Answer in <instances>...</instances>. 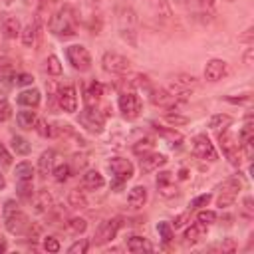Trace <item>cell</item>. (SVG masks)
<instances>
[{
  "label": "cell",
  "mask_w": 254,
  "mask_h": 254,
  "mask_svg": "<svg viewBox=\"0 0 254 254\" xmlns=\"http://www.w3.org/2000/svg\"><path fill=\"white\" fill-rule=\"evenodd\" d=\"M50 32L58 38H71L75 36V28H77V16L73 12L71 6H64L60 8L52 18H50V24H48Z\"/></svg>",
  "instance_id": "obj_1"
},
{
  "label": "cell",
  "mask_w": 254,
  "mask_h": 254,
  "mask_svg": "<svg viewBox=\"0 0 254 254\" xmlns=\"http://www.w3.org/2000/svg\"><path fill=\"white\" fill-rule=\"evenodd\" d=\"M2 216H4V226L10 234H26L30 220L24 214V210L20 208V204L16 200H6L4 208H2Z\"/></svg>",
  "instance_id": "obj_2"
},
{
  "label": "cell",
  "mask_w": 254,
  "mask_h": 254,
  "mask_svg": "<svg viewBox=\"0 0 254 254\" xmlns=\"http://www.w3.org/2000/svg\"><path fill=\"white\" fill-rule=\"evenodd\" d=\"M137 14L133 8H121L117 12V28H119V36L129 44V46H137Z\"/></svg>",
  "instance_id": "obj_3"
},
{
  "label": "cell",
  "mask_w": 254,
  "mask_h": 254,
  "mask_svg": "<svg viewBox=\"0 0 254 254\" xmlns=\"http://www.w3.org/2000/svg\"><path fill=\"white\" fill-rule=\"evenodd\" d=\"M65 56H67V62L71 64V67L77 69V71H87L91 67V56H89L87 48H83L81 44L67 46Z\"/></svg>",
  "instance_id": "obj_4"
},
{
  "label": "cell",
  "mask_w": 254,
  "mask_h": 254,
  "mask_svg": "<svg viewBox=\"0 0 254 254\" xmlns=\"http://www.w3.org/2000/svg\"><path fill=\"white\" fill-rule=\"evenodd\" d=\"M101 67L107 71V73H117V75H123L131 69V62L117 54V52H105L103 58H101Z\"/></svg>",
  "instance_id": "obj_5"
},
{
  "label": "cell",
  "mask_w": 254,
  "mask_h": 254,
  "mask_svg": "<svg viewBox=\"0 0 254 254\" xmlns=\"http://www.w3.org/2000/svg\"><path fill=\"white\" fill-rule=\"evenodd\" d=\"M119 111L129 121L137 119L141 115V99L133 91H123L119 95Z\"/></svg>",
  "instance_id": "obj_6"
},
{
  "label": "cell",
  "mask_w": 254,
  "mask_h": 254,
  "mask_svg": "<svg viewBox=\"0 0 254 254\" xmlns=\"http://www.w3.org/2000/svg\"><path fill=\"white\" fill-rule=\"evenodd\" d=\"M192 153L202 161H210V163L216 161V149L204 133H198L192 137Z\"/></svg>",
  "instance_id": "obj_7"
},
{
  "label": "cell",
  "mask_w": 254,
  "mask_h": 254,
  "mask_svg": "<svg viewBox=\"0 0 254 254\" xmlns=\"http://www.w3.org/2000/svg\"><path fill=\"white\" fill-rule=\"evenodd\" d=\"M123 226V220L121 218H109L105 222L99 224V228L95 230V236H93V242L95 244H107L111 242L115 236H117V230Z\"/></svg>",
  "instance_id": "obj_8"
},
{
  "label": "cell",
  "mask_w": 254,
  "mask_h": 254,
  "mask_svg": "<svg viewBox=\"0 0 254 254\" xmlns=\"http://www.w3.org/2000/svg\"><path fill=\"white\" fill-rule=\"evenodd\" d=\"M56 99H58V105L65 111V113H73L77 111V95H75V87L73 85H62L58 87L56 91Z\"/></svg>",
  "instance_id": "obj_9"
},
{
  "label": "cell",
  "mask_w": 254,
  "mask_h": 254,
  "mask_svg": "<svg viewBox=\"0 0 254 254\" xmlns=\"http://www.w3.org/2000/svg\"><path fill=\"white\" fill-rule=\"evenodd\" d=\"M238 190H240V181L238 179H228L224 181V185L220 187V194L216 198V204L220 208H228L230 204H234L236 196H238Z\"/></svg>",
  "instance_id": "obj_10"
},
{
  "label": "cell",
  "mask_w": 254,
  "mask_h": 254,
  "mask_svg": "<svg viewBox=\"0 0 254 254\" xmlns=\"http://www.w3.org/2000/svg\"><path fill=\"white\" fill-rule=\"evenodd\" d=\"M79 125L85 127L87 131L91 133H101L103 131V115L99 111H95L93 107H85L81 113H79Z\"/></svg>",
  "instance_id": "obj_11"
},
{
  "label": "cell",
  "mask_w": 254,
  "mask_h": 254,
  "mask_svg": "<svg viewBox=\"0 0 254 254\" xmlns=\"http://www.w3.org/2000/svg\"><path fill=\"white\" fill-rule=\"evenodd\" d=\"M109 171H111V175L115 177V181H121V183H125V181H129L131 177H133V163L129 161V159H123V157H113L111 161H109Z\"/></svg>",
  "instance_id": "obj_12"
},
{
  "label": "cell",
  "mask_w": 254,
  "mask_h": 254,
  "mask_svg": "<svg viewBox=\"0 0 254 254\" xmlns=\"http://www.w3.org/2000/svg\"><path fill=\"white\" fill-rule=\"evenodd\" d=\"M149 97L155 105L159 107H165V109H177L181 99L177 95H173L169 89H163V87H157V89H151L149 91Z\"/></svg>",
  "instance_id": "obj_13"
},
{
  "label": "cell",
  "mask_w": 254,
  "mask_h": 254,
  "mask_svg": "<svg viewBox=\"0 0 254 254\" xmlns=\"http://www.w3.org/2000/svg\"><path fill=\"white\" fill-rule=\"evenodd\" d=\"M226 75V62L224 60H218V58H212L206 62L204 65V79L206 81H218Z\"/></svg>",
  "instance_id": "obj_14"
},
{
  "label": "cell",
  "mask_w": 254,
  "mask_h": 254,
  "mask_svg": "<svg viewBox=\"0 0 254 254\" xmlns=\"http://www.w3.org/2000/svg\"><path fill=\"white\" fill-rule=\"evenodd\" d=\"M167 163V157L163 155V153H145V155H141V171L143 173H153V171H157L159 167H163Z\"/></svg>",
  "instance_id": "obj_15"
},
{
  "label": "cell",
  "mask_w": 254,
  "mask_h": 254,
  "mask_svg": "<svg viewBox=\"0 0 254 254\" xmlns=\"http://www.w3.org/2000/svg\"><path fill=\"white\" fill-rule=\"evenodd\" d=\"M40 99H42V95H40V91H38L36 87L24 89V91H20L18 97H16V101H18L20 105H24V107H32V109L40 105Z\"/></svg>",
  "instance_id": "obj_16"
},
{
  "label": "cell",
  "mask_w": 254,
  "mask_h": 254,
  "mask_svg": "<svg viewBox=\"0 0 254 254\" xmlns=\"http://www.w3.org/2000/svg\"><path fill=\"white\" fill-rule=\"evenodd\" d=\"M81 183H83V187H85V189H89V190H97V189H101V187L105 185L103 175H101L99 171H95V169L85 171V173H83V177H81Z\"/></svg>",
  "instance_id": "obj_17"
},
{
  "label": "cell",
  "mask_w": 254,
  "mask_h": 254,
  "mask_svg": "<svg viewBox=\"0 0 254 254\" xmlns=\"http://www.w3.org/2000/svg\"><path fill=\"white\" fill-rule=\"evenodd\" d=\"M52 206H54V200H52V194L46 189H42L34 194V210L36 212H50Z\"/></svg>",
  "instance_id": "obj_18"
},
{
  "label": "cell",
  "mask_w": 254,
  "mask_h": 254,
  "mask_svg": "<svg viewBox=\"0 0 254 254\" xmlns=\"http://www.w3.org/2000/svg\"><path fill=\"white\" fill-rule=\"evenodd\" d=\"M204 236H206V224H202V222H194L185 230V242L187 244H196Z\"/></svg>",
  "instance_id": "obj_19"
},
{
  "label": "cell",
  "mask_w": 254,
  "mask_h": 254,
  "mask_svg": "<svg viewBox=\"0 0 254 254\" xmlns=\"http://www.w3.org/2000/svg\"><path fill=\"white\" fill-rule=\"evenodd\" d=\"M127 202H129L131 208H141V206L147 202V189L141 187V185L133 187V189L129 190V194H127Z\"/></svg>",
  "instance_id": "obj_20"
},
{
  "label": "cell",
  "mask_w": 254,
  "mask_h": 254,
  "mask_svg": "<svg viewBox=\"0 0 254 254\" xmlns=\"http://www.w3.org/2000/svg\"><path fill=\"white\" fill-rule=\"evenodd\" d=\"M2 32H4V36L6 38H16V36H20V32H22V28H20V22H18V18H14V16H4V20H2Z\"/></svg>",
  "instance_id": "obj_21"
},
{
  "label": "cell",
  "mask_w": 254,
  "mask_h": 254,
  "mask_svg": "<svg viewBox=\"0 0 254 254\" xmlns=\"http://www.w3.org/2000/svg\"><path fill=\"white\" fill-rule=\"evenodd\" d=\"M54 159H56V153L50 149V151H44L38 159V171H40V177H48L52 173V167H54Z\"/></svg>",
  "instance_id": "obj_22"
},
{
  "label": "cell",
  "mask_w": 254,
  "mask_h": 254,
  "mask_svg": "<svg viewBox=\"0 0 254 254\" xmlns=\"http://www.w3.org/2000/svg\"><path fill=\"white\" fill-rule=\"evenodd\" d=\"M16 121H18V125H20L22 129H34V127H36V121H38V115H36V111H32V107H30V109L18 111V113H16Z\"/></svg>",
  "instance_id": "obj_23"
},
{
  "label": "cell",
  "mask_w": 254,
  "mask_h": 254,
  "mask_svg": "<svg viewBox=\"0 0 254 254\" xmlns=\"http://www.w3.org/2000/svg\"><path fill=\"white\" fill-rule=\"evenodd\" d=\"M65 232L67 234H73V236H79V234H83L85 232V228H87V222H85V218H79V216H73V218H67L65 220Z\"/></svg>",
  "instance_id": "obj_24"
},
{
  "label": "cell",
  "mask_w": 254,
  "mask_h": 254,
  "mask_svg": "<svg viewBox=\"0 0 254 254\" xmlns=\"http://www.w3.org/2000/svg\"><path fill=\"white\" fill-rule=\"evenodd\" d=\"M232 115H226V113H216V115H212L210 117V121H208V127L210 129H216V131H224V129H228L230 125H232Z\"/></svg>",
  "instance_id": "obj_25"
},
{
  "label": "cell",
  "mask_w": 254,
  "mask_h": 254,
  "mask_svg": "<svg viewBox=\"0 0 254 254\" xmlns=\"http://www.w3.org/2000/svg\"><path fill=\"white\" fill-rule=\"evenodd\" d=\"M127 250H131V252H143V250H153V246L143 236H129L127 238Z\"/></svg>",
  "instance_id": "obj_26"
},
{
  "label": "cell",
  "mask_w": 254,
  "mask_h": 254,
  "mask_svg": "<svg viewBox=\"0 0 254 254\" xmlns=\"http://www.w3.org/2000/svg\"><path fill=\"white\" fill-rule=\"evenodd\" d=\"M101 93H103V85H101L99 81H93V83L87 87V91H85V103H87V107H93V105L99 101Z\"/></svg>",
  "instance_id": "obj_27"
},
{
  "label": "cell",
  "mask_w": 254,
  "mask_h": 254,
  "mask_svg": "<svg viewBox=\"0 0 254 254\" xmlns=\"http://www.w3.org/2000/svg\"><path fill=\"white\" fill-rule=\"evenodd\" d=\"M14 177H16V181H32L34 179V167L28 161H22L16 165Z\"/></svg>",
  "instance_id": "obj_28"
},
{
  "label": "cell",
  "mask_w": 254,
  "mask_h": 254,
  "mask_svg": "<svg viewBox=\"0 0 254 254\" xmlns=\"http://www.w3.org/2000/svg\"><path fill=\"white\" fill-rule=\"evenodd\" d=\"M67 204H69L71 208H87V198H85L83 190H79V189L69 190V194H67Z\"/></svg>",
  "instance_id": "obj_29"
},
{
  "label": "cell",
  "mask_w": 254,
  "mask_h": 254,
  "mask_svg": "<svg viewBox=\"0 0 254 254\" xmlns=\"http://www.w3.org/2000/svg\"><path fill=\"white\" fill-rule=\"evenodd\" d=\"M10 145H12V149H14L16 155H28L32 151V145L28 143V139H24L20 135H14L12 141H10Z\"/></svg>",
  "instance_id": "obj_30"
},
{
  "label": "cell",
  "mask_w": 254,
  "mask_h": 254,
  "mask_svg": "<svg viewBox=\"0 0 254 254\" xmlns=\"http://www.w3.org/2000/svg\"><path fill=\"white\" fill-rule=\"evenodd\" d=\"M38 28H36V24H28V26H24L22 28V32H20V38H22V44L24 46H34V42H36V32Z\"/></svg>",
  "instance_id": "obj_31"
},
{
  "label": "cell",
  "mask_w": 254,
  "mask_h": 254,
  "mask_svg": "<svg viewBox=\"0 0 254 254\" xmlns=\"http://www.w3.org/2000/svg\"><path fill=\"white\" fill-rule=\"evenodd\" d=\"M173 81H175L177 85L185 87V89H189V87H198L196 77H194V75H189V73H177V75H173Z\"/></svg>",
  "instance_id": "obj_32"
},
{
  "label": "cell",
  "mask_w": 254,
  "mask_h": 254,
  "mask_svg": "<svg viewBox=\"0 0 254 254\" xmlns=\"http://www.w3.org/2000/svg\"><path fill=\"white\" fill-rule=\"evenodd\" d=\"M157 232H159V238H161L165 244H169V242L175 238L173 226H171L169 222H159V224H157Z\"/></svg>",
  "instance_id": "obj_33"
},
{
  "label": "cell",
  "mask_w": 254,
  "mask_h": 254,
  "mask_svg": "<svg viewBox=\"0 0 254 254\" xmlns=\"http://www.w3.org/2000/svg\"><path fill=\"white\" fill-rule=\"evenodd\" d=\"M155 129H157L163 137H167V139L171 141V145H173V147H179V145H181L183 135H181L179 131H175V129H163V127H161V129H159V127H155Z\"/></svg>",
  "instance_id": "obj_34"
},
{
  "label": "cell",
  "mask_w": 254,
  "mask_h": 254,
  "mask_svg": "<svg viewBox=\"0 0 254 254\" xmlns=\"http://www.w3.org/2000/svg\"><path fill=\"white\" fill-rule=\"evenodd\" d=\"M153 145H155V141L151 137H145V139H141V141H137L133 145V153L135 155H145V153H149L153 149Z\"/></svg>",
  "instance_id": "obj_35"
},
{
  "label": "cell",
  "mask_w": 254,
  "mask_h": 254,
  "mask_svg": "<svg viewBox=\"0 0 254 254\" xmlns=\"http://www.w3.org/2000/svg\"><path fill=\"white\" fill-rule=\"evenodd\" d=\"M52 173H54V179H56L58 183H65V181L71 177V169H69V165H65V163H64V165H58Z\"/></svg>",
  "instance_id": "obj_36"
},
{
  "label": "cell",
  "mask_w": 254,
  "mask_h": 254,
  "mask_svg": "<svg viewBox=\"0 0 254 254\" xmlns=\"http://www.w3.org/2000/svg\"><path fill=\"white\" fill-rule=\"evenodd\" d=\"M46 67H48V73L50 75H62V64H60L58 56H50L46 60Z\"/></svg>",
  "instance_id": "obj_37"
},
{
  "label": "cell",
  "mask_w": 254,
  "mask_h": 254,
  "mask_svg": "<svg viewBox=\"0 0 254 254\" xmlns=\"http://www.w3.org/2000/svg\"><path fill=\"white\" fill-rule=\"evenodd\" d=\"M87 250H89V240H85V238H79L77 242H73V244L67 248L69 254H85Z\"/></svg>",
  "instance_id": "obj_38"
},
{
  "label": "cell",
  "mask_w": 254,
  "mask_h": 254,
  "mask_svg": "<svg viewBox=\"0 0 254 254\" xmlns=\"http://www.w3.org/2000/svg\"><path fill=\"white\" fill-rule=\"evenodd\" d=\"M34 129H36V131H38V135H42V137H52V135H54L52 125H50L46 119H38Z\"/></svg>",
  "instance_id": "obj_39"
},
{
  "label": "cell",
  "mask_w": 254,
  "mask_h": 254,
  "mask_svg": "<svg viewBox=\"0 0 254 254\" xmlns=\"http://www.w3.org/2000/svg\"><path fill=\"white\" fill-rule=\"evenodd\" d=\"M196 220L208 226V224L216 222V212H214V210H198V214H196Z\"/></svg>",
  "instance_id": "obj_40"
},
{
  "label": "cell",
  "mask_w": 254,
  "mask_h": 254,
  "mask_svg": "<svg viewBox=\"0 0 254 254\" xmlns=\"http://www.w3.org/2000/svg\"><path fill=\"white\" fill-rule=\"evenodd\" d=\"M16 183H18V194L20 196H24V198L32 196V190H34L32 181H16Z\"/></svg>",
  "instance_id": "obj_41"
},
{
  "label": "cell",
  "mask_w": 254,
  "mask_h": 254,
  "mask_svg": "<svg viewBox=\"0 0 254 254\" xmlns=\"http://www.w3.org/2000/svg\"><path fill=\"white\" fill-rule=\"evenodd\" d=\"M165 121L171 123V125H187L189 123V117L179 115V113H167L165 115Z\"/></svg>",
  "instance_id": "obj_42"
},
{
  "label": "cell",
  "mask_w": 254,
  "mask_h": 254,
  "mask_svg": "<svg viewBox=\"0 0 254 254\" xmlns=\"http://www.w3.org/2000/svg\"><path fill=\"white\" fill-rule=\"evenodd\" d=\"M212 200V194H200V196H196V198H192L190 200V208H200V206H206L208 202Z\"/></svg>",
  "instance_id": "obj_43"
},
{
  "label": "cell",
  "mask_w": 254,
  "mask_h": 254,
  "mask_svg": "<svg viewBox=\"0 0 254 254\" xmlns=\"http://www.w3.org/2000/svg\"><path fill=\"white\" fill-rule=\"evenodd\" d=\"M242 216L244 218H252L254 216V206H252V196H246L244 200H242Z\"/></svg>",
  "instance_id": "obj_44"
},
{
  "label": "cell",
  "mask_w": 254,
  "mask_h": 254,
  "mask_svg": "<svg viewBox=\"0 0 254 254\" xmlns=\"http://www.w3.org/2000/svg\"><path fill=\"white\" fill-rule=\"evenodd\" d=\"M44 250H46V252H60V242H58V238L46 236V238H44Z\"/></svg>",
  "instance_id": "obj_45"
},
{
  "label": "cell",
  "mask_w": 254,
  "mask_h": 254,
  "mask_svg": "<svg viewBox=\"0 0 254 254\" xmlns=\"http://www.w3.org/2000/svg\"><path fill=\"white\" fill-rule=\"evenodd\" d=\"M12 81H14L16 85H32V81H34V77H32L30 73H14V77H12Z\"/></svg>",
  "instance_id": "obj_46"
},
{
  "label": "cell",
  "mask_w": 254,
  "mask_h": 254,
  "mask_svg": "<svg viewBox=\"0 0 254 254\" xmlns=\"http://www.w3.org/2000/svg\"><path fill=\"white\" fill-rule=\"evenodd\" d=\"M171 183H173V173L163 171V173H159V175H157V189L167 187V185H171Z\"/></svg>",
  "instance_id": "obj_47"
},
{
  "label": "cell",
  "mask_w": 254,
  "mask_h": 254,
  "mask_svg": "<svg viewBox=\"0 0 254 254\" xmlns=\"http://www.w3.org/2000/svg\"><path fill=\"white\" fill-rule=\"evenodd\" d=\"M12 117V107L6 99H0V121H8Z\"/></svg>",
  "instance_id": "obj_48"
},
{
  "label": "cell",
  "mask_w": 254,
  "mask_h": 254,
  "mask_svg": "<svg viewBox=\"0 0 254 254\" xmlns=\"http://www.w3.org/2000/svg\"><path fill=\"white\" fill-rule=\"evenodd\" d=\"M12 165V155L8 153V149L0 143V167H10Z\"/></svg>",
  "instance_id": "obj_49"
},
{
  "label": "cell",
  "mask_w": 254,
  "mask_h": 254,
  "mask_svg": "<svg viewBox=\"0 0 254 254\" xmlns=\"http://www.w3.org/2000/svg\"><path fill=\"white\" fill-rule=\"evenodd\" d=\"M238 42L252 46V42H254V28H252V26H250V28H246V30H244V34H240V36H238Z\"/></svg>",
  "instance_id": "obj_50"
},
{
  "label": "cell",
  "mask_w": 254,
  "mask_h": 254,
  "mask_svg": "<svg viewBox=\"0 0 254 254\" xmlns=\"http://www.w3.org/2000/svg\"><path fill=\"white\" fill-rule=\"evenodd\" d=\"M187 220H190V210H187V212L179 214V216L173 220V224H171V226H175V228H183V226L187 224Z\"/></svg>",
  "instance_id": "obj_51"
},
{
  "label": "cell",
  "mask_w": 254,
  "mask_h": 254,
  "mask_svg": "<svg viewBox=\"0 0 254 254\" xmlns=\"http://www.w3.org/2000/svg\"><path fill=\"white\" fill-rule=\"evenodd\" d=\"M159 192H161L163 196H175V194H177V187H173V183H171V185H167V187H161Z\"/></svg>",
  "instance_id": "obj_52"
},
{
  "label": "cell",
  "mask_w": 254,
  "mask_h": 254,
  "mask_svg": "<svg viewBox=\"0 0 254 254\" xmlns=\"http://www.w3.org/2000/svg\"><path fill=\"white\" fill-rule=\"evenodd\" d=\"M252 58H254V48H248L246 52H244V64L250 67L252 65Z\"/></svg>",
  "instance_id": "obj_53"
},
{
  "label": "cell",
  "mask_w": 254,
  "mask_h": 254,
  "mask_svg": "<svg viewBox=\"0 0 254 254\" xmlns=\"http://www.w3.org/2000/svg\"><path fill=\"white\" fill-rule=\"evenodd\" d=\"M226 101H230V103H244V101H250V93H244L242 97H226Z\"/></svg>",
  "instance_id": "obj_54"
},
{
  "label": "cell",
  "mask_w": 254,
  "mask_h": 254,
  "mask_svg": "<svg viewBox=\"0 0 254 254\" xmlns=\"http://www.w3.org/2000/svg\"><path fill=\"white\" fill-rule=\"evenodd\" d=\"M220 248H222V252H232V250H236V242L228 238V240H226V242H224Z\"/></svg>",
  "instance_id": "obj_55"
},
{
  "label": "cell",
  "mask_w": 254,
  "mask_h": 254,
  "mask_svg": "<svg viewBox=\"0 0 254 254\" xmlns=\"http://www.w3.org/2000/svg\"><path fill=\"white\" fill-rule=\"evenodd\" d=\"M198 4H200L202 10H212L214 8V0H198Z\"/></svg>",
  "instance_id": "obj_56"
},
{
  "label": "cell",
  "mask_w": 254,
  "mask_h": 254,
  "mask_svg": "<svg viewBox=\"0 0 254 254\" xmlns=\"http://www.w3.org/2000/svg\"><path fill=\"white\" fill-rule=\"evenodd\" d=\"M179 177H181V179H183V181H185V179H187V177H189V173H187V169H183V171H181V175H179Z\"/></svg>",
  "instance_id": "obj_57"
},
{
  "label": "cell",
  "mask_w": 254,
  "mask_h": 254,
  "mask_svg": "<svg viewBox=\"0 0 254 254\" xmlns=\"http://www.w3.org/2000/svg\"><path fill=\"white\" fill-rule=\"evenodd\" d=\"M4 187H6V181H4V177H2V175H0V190H2V189H4Z\"/></svg>",
  "instance_id": "obj_58"
},
{
  "label": "cell",
  "mask_w": 254,
  "mask_h": 254,
  "mask_svg": "<svg viewBox=\"0 0 254 254\" xmlns=\"http://www.w3.org/2000/svg\"><path fill=\"white\" fill-rule=\"evenodd\" d=\"M0 252H6V244L4 242H0Z\"/></svg>",
  "instance_id": "obj_59"
},
{
  "label": "cell",
  "mask_w": 254,
  "mask_h": 254,
  "mask_svg": "<svg viewBox=\"0 0 254 254\" xmlns=\"http://www.w3.org/2000/svg\"><path fill=\"white\" fill-rule=\"evenodd\" d=\"M173 2H175V4H185L187 0H173Z\"/></svg>",
  "instance_id": "obj_60"
},
{
  "label": "cell",
  "mask_w": 254,
  "mask_h": 254,
  "mask_svg": "<svg viewBox=\"0 0 254 254\" xmlns=\"http://www.w3.org/2000/svg\"><path fill=\"white\" fill-rule=\"evenodd\" d=\"M226 2H234V0H226Z\"/></svg>",
  "instance_id": "obj_61"
}]
</instances>
